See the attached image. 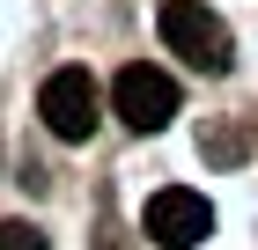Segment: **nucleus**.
<instances>
[{
  "mask_svg": "<svg viewBox=\"0 0 258 250\" xmlns=\"http://www.w3.org/2000/svg\"><path fill=\"white\" fill-rule=\"evenodd\" d=\"M155 30H162V44H170L192 74H229V66H236V37H229V22H221L207 0H162Z\"/></svg>",
  "mask_w": 258,
  "mask_h": 250,
  "instance_id": "f257e3e1",
  "label": "nucleus"
},
{
  "mask_svg": "<svg viewBox=\"0 0 258 250\" xmlns=\"http://www.w3.org/2000/svg\"><path fill=\"white\" fill-rule=\"evenodd\" d=\"M111 111H118V125H133V133H162V125L177 118V74H162V66H148V59L118 66Z\"/></svg>",
  "mask_w": 258,
  "mask_h": 250,
  "instance_id": "f03ea898",
  "label": "nucleus"
},
{
  "mask_svg": "<svg viewBox=\"0 0 258 250\" xmlns=\"http://www.w3.org/2000/svg\"><path fill=\"white\" fill-rule=\"evenodd\" d=\"M37 118H44V133H59L67 147H81V140L96 133V118H103L96 81L81 74V66H59V74H44V89H37Z\"/></svg>",
  "mask_w": 258,
  "mask_h": 250,
  "instance_id": "7ed1b4c3",
  "label": "nucleus"
},
{
  "mask_svg": "<svg viewBox=\"0 0 258 250\" xmlns=\"http://www.w3.org/2000/svg\"><path fill=\"white\" fill-rule=\"evenodd\" d=\"M140 228H148V243H155V250H199V243H207V228H214V206H207L192 184H170V192L148 199Z\"/></svg>",
  "mask_w": 258,
  "mask_h": 250,
  "instance_id": "20e7f679",
  "label": "nucleus"
},
{
  "mask_svg": "<svg viewBox=\"0 0 258 250\" xmlns=\"http://www.w3.org/2000/svg\"><path fill=\"white\" fill-rule=\"evenodd\" d=\"M0 250H52V243H44V228H30V221H0Z\"/></svg>",
  "mask_w": 258,
  "mask_h": 250,
  "instance_id": "39448f33",
  "label": "nucleus"
}]
</instances>
